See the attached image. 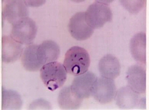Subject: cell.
Segmentation results:
<instances>
[{
  "label": "cell",
  "mask_w": 149,
  "mask_h": 110,
  "mask_svg": "<svg viewBox=\"0 0 149 110\" xmlns=\"http://www.w3.org/2000/svg\"><path fill=\"white\" fill-rule=\"evenodd\" d=\"M98 71L101 76L114 80L121 72V65L119 59L112 54H107L98 63Z\"/></svg>",
  "instance_id": "11"
},
{
  "label": "cell",
  "mask_w": 149,
  "mask_h": 110,
  "mask_svg": "<svg viewBox=\"0 0 149 110\" xmlns=\"http://www.w3.org/2000/svg\"><path fill=\"white\" fill-rule=\"evenodd\" d=\"M130 51L134 59L137 62L146 63V34L140 32L131 38L130 42Z\"/></svg>",
  "instance_id": "13"
},
{
  "label": "cell",
  "mask_w": 149,
  "mask_h": 110,
  "mask_svg": "<svg viewBox=\"0 0 149 110\" xmlns=\"http://www.w3.org/2000/svg\"><path fill=\"white\" fill-rule=\"evenodd\" d=\"M22 105L21 96L17 91L2 88V109H19Z\"/></svg>",
  "instance_id": "17"
},
{
  "label": "cell",
  "mask_w": 149,
  "mask_h": 110,
  "mask_svg": "<svg viewBox=\"0 0 149 110\" xmlns=\"http://www.w3.org/2000/svg\"><path fill=\"white\" fill-rule=\"evenodd\" d=\"M61 54L60 47L52 40H46L42 42L37 48V56L41 64L54 62L58 59Z\"/></svg>",
  "instance_id": "12"
},
{
  "label": "cell",
  "mask_w": 149,
  "mask_h": 110,
  "mask_svg": "<svg viewBox=\"0 0 149 110\" xmlns=\"http://www.w3.org/2000/svg\"><path fill=\"white\" fill-rule=\"evenodd\" d=\"M29 109H52V107L46 100L39 99L31 103Z\"/></svg>",
  "instance_id": "19"
},
{
  "label": "cell",
  "mask_w": 149,
  "mask_h": 110,
  "mask_svg": "<svg viewBox=\"0 0 149 110\" xmlns=\"http://www.w3.org/2000/svg\"><path fill=\"white\" fill-rule=\"evenodd\" d=\"M116 87L113 80L102 77L96 78L92 87L91 95L100 103H108L115 98Z\"/></svg>",
  "instance_id": "5"
},
{
  "label": "cell",
  "mask_w": 149,
  "mask_h": 110,
  "mask_svg": "<svg viewBox=\"0 0 149 110\" xmlns=\"http://www.w3.org/2000/svg\"><path fill=\"white\" fill-rule=\"evenodd\" d=\"M68 29L72 37L78 41L89 39L94 31L85 20V12H78L73 15L69 22Z\"/></svg>",
  "instance_id": "6"
},
{
  "label": "cell",
  "mask_w": 149,
  "mask_h": 110,
  "mask_svg": "<svg viewBox=\"0 0 149 110\" xmlns=\"http://www.w3.org/2000/svg\"><path fill=\"white\" fill-rule=\"evenodd\" d=\"M35 22L29 17H25L12 25L10 36L20 44L31 45L37 35Z\"/></svg>",
  "instance_id": "3"
},
{
  "label": "cell",
  "mask_w": 149,
  "mask_h": 110,
  "mask_svg": "<svg viewBox=\"0 0 149 110\" xmlns=\"http://www.w3.org/2000/svg\"><path fill=\"white\" fill-rule=\"evenodd\" d=\"M121 4L130 14H137L144 7L146 1H120Z\"/></svg>",
  "instance_id": "18"
},
{
  "label": "cell",
  "mask_w": 149,
  "mask_h": 110,
  "mask_svg": "<svg viewBox=\"0 0 149 110\" xmlns=\"http://www.w3.org/2000/svg\"><path fill=\"white\" fill-rule=\"evenodd\" d=\"M22 44L11 36H3L2 38V61L5 63H14L22 56Z\"/></svg>",
  "instance_id": "10"
},
{
  "label": "cell",
  "mask_w": 149,
  "mask_h": 110,
  "mask_svg": "<svg viewBox=\"0 0 149 110\" xmlns=\"http://www.w3.org/2000/svg\"><path fill=\"white\" fill-rule=\"evenodd\" d=\"M29 10L24 1H9L5 4L2 11V19L11 25L19 19L28 17Z\"/></svg>",
  "instance_id": "9"
},
{
  "label": "cell",
  "mask_w": 149,
  "mask_h": 110,
  "mask_svg": "<svg viewBox=\"0 0 149 110\" xmlns=\"http://www.w3.org/2000/svg\"><path fill=\"white\" fill-rule=\"evenodd\" d=\"M116 103L121 109H131L139 102L138 93L133 91L130 87L121 88L116 95Z\"/></svg>",
  "instance_id": "14"
},
{
  "label": "cell",
  "mask_w": 149,
  "mask_h": 110,
  "mask_svg": "<svg viewBox=\"0 0 149 110\" xmlns=\"http://www.w3.org/2000/svg\"><path fill=\"white\" fill-rule=\"evenodd\" d=\"M90 57L88 51L80 46H73L65 54L63 66L67 73L77 76L88 71Z\"/></svg>",
  "instance_id": "1"
},
{
  "label": "cell",
  "mask_w": 149,
  "mask_h": 110,
  "mask_svg": "<svg viewBox=\"0 0 149 110\" xmlns=\"http://www.w3.org/2000/svg\"><path fill=\"white\" fill-rule=\"evenodd\" d=\"M96 76L91 71H86L74 77L72 86V92L81 99L88 98L91 95L92 87L96 80Z\"/></svg>",
  "instance_id": "7"
},
{
  "label": "cell",
  "mask_w": 149,
  "mask_h": 110,
  "mask_svg": "<svg viewBox=\"0 0 149 110\" xmlns=\"http://www.w3.org/2000/svg\"><path fill=\"white\" fill-rule=\"evenodd\" d=\"M113 18L112 10L108 5L95 2L89 6L85 12V20L91 28H100Z\"/></svg>",
  "instance_id": "4"
},
{
  "label": "cell",
  "mask_w": 149,
  "mask_h": 110,
  "mask_svg": "<svg viewBox=\"0 0 149 110\" xmlns=\"http://www.w3.org/2000/svg\"><path fill=\"white\" fill-rule=\"evenodd\" d=\"M40 78L48 89L55 91L65 83L67 71L61 63L52 62L43 65L40 68Z\"/></svg>",
  "instance_id": "2"
},
{
  "label": "cell",
  "mask_w": 149,
  "mask_h": 110,
  "mask_svg": "<svg viewBox=\"0 0 149 110\" xmlns=\"http://www.w3.org/2000/svg\"><path fill=\"white\" fill-rule=\"evenodd\" d=\"M127 84L134 91L138 94L145 93L146 90V72L144 68L138 65L129 67L126 73Z\"/></svg>",
  "instance_id": "8"
},
{
  "label": "cell",
  "mask_w": 149,
  "mask_h": 110,
  "mask_svg": "<svg viewBox=\"0 0 149 110\" xmlns=\"http://www.w3.org/2000/svg\"><path fill=\"white\" fill-rule=\"evenodd\" d=\"M58 102L63 109H78L81 105L82 99L75 96L70 87H65L60 91Z\"/></svg>",
  "instance_id": "16"
},
{
  "label": "cell",
  "mask_w": 149,
  "mask_h": 110,
  "mask_svg": "<svg viewBox=\"0 0 149 110\" xmlns=\"http://www.w3.org/2000/svg\"><path fill=\"white\" fill-rule=\"evenodd\" d=\"M37 45L32 44L26 46L22 51L21 56L22 66L29 71H37L42 67V65L38 60L37 56Z\"/></svg>",
  "instance_id": "15"
}]
</instances>
